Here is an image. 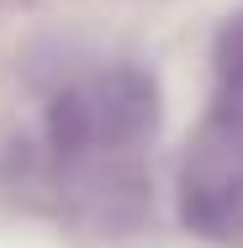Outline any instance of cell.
<instances>
[{"instance_id": "6da1fadb", "label": "cell", "mask_w": 243, "mask_h": 248, "mask_svg": "<svg viewBox=\"0 0 243 248\" xmlns=\"http://www.w3.org/2000/svg\"><path fill=\"white\" fill-rule=\"evenodd\" d=\"M159 127V85L143 69H100L64 85L48 106V143L64 164H90L143 143Z\"/></svg>"}]
</instances>
